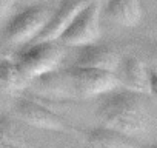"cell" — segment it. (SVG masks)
Here are the masks:
<instances>
[{"label": "cell", "mask_w": 157, "mask_h": 148, "mask_svg": "<svg viewBox=\"0 0 157 148\" xmlns=\"http://www.w3.org/2000/svg\"><path fill=\"white\" fill-rule=\"evenodd\" d=\"M14 8V0H0V20H3L10 16Z\"/></svg>", "instance_id": "9a60e30c"}, {"label": "cell", "mask_w": 157, "mask_h": 148, "mask_svg": "<svg viewBox=\"0 0 157 148\" xmlns=\"http://www.w3.org/2000/svg\"><path fill=\"white\" fill-rule=\"evenodd\" d=\"M91 0H63V3L51 13L43 29L33 42H46V40H59L63 31L69 26L72 19L82 8H85Z\"/></svg>", "instance_id": "8992f818"}, {"label": "cell", "mask_w": 157, "mask_h": 148, "mask_svg": "<svg viewBox=\"0 0 157 148\" xmlns=\"http://www.w3.org/2000/svg\"><path fill=\"white\" fill-rule=\"evenodd\" d=\"M116 76L120 82V87L148 94V68L134 56H126L120 59L116 69Z\"/></svg>", "instance_id": "9c48e42d"}, {"label": "cell", "mask_w": 157, "mask_h": 148, "mask_svg": "<svg viewBox=\"0 0 157 148\" xmlns=\"http://www.w3.org/2000/svg\"><path fill=\"white\" fill-rule=\"evenodd\" d=\"M51 17V10L43 5L29 6L14 14L5 25L3 39L10 45H28L46 25Z\"/></svg>", "instance_id": "277c9868"}, {"label": "cell", "mask_w": 157, "mask_h": 148, "mask_svg": "<svg viewBox=\"0 0 157 148\" xmlns=\"http://www.w3.org/2000/svg\"><path fill=\"white\" fill-rule=\"evenodd\" d=\"M103 16L120 26H136L142 19L140 0H106Z\"/></svg>", "instance_id": "30bf717a"}, {"label": "cell", "mask_w": 157, "mask_h": 148, "mask_svg": "<svg viewBox=\"0 0 157 148\" xmlns=\"http://www.w3.org/2000/svg\"><path fill=\"white\" fill-rule=\"evenodd\" d=\"M148 94L157 99V69H148Z\"/></svg>", "instance_id": "5bb4252c"}, {"label": "cell", "mask_w": 157, "mask_h": 148, "mask_svg": "<svg viewBox=\"0 0 157 148\" xmlns=\"http://www.w3.org/2000/svg\"><path fill=\"white\" fill-rule=\"evenodd\" d=\"M26 79L14 60L2 59L0 60V94H11L23 90L28 85Z\"/></svg>", "instance_id": "7c38bea8"}, {"label": "cell", "mask_w": 157, "mask_h": 148, "mask_svg": "<svg viewBox=\"0 0 157 148\" xmlns=\"http://www.w3.org/2000/svg\"><path fill=\"white\" fill-rule=\"evenodd\" d=\"M16 113L17 116L28 125L42 128V130H65L66 123L62 117H59L56 113L48 110L45 105L20 97L16 102Z\"/></svg>", "instance_id": "52a82bcc"}, {"label": "cell", "mask_w": 157, "mask_h": 148, "mask_svg": "<svg viewBox=\"0 0 157 148\" xmlns=\"http://www.w3.org/2000/svg\"><path fill=\"white\" fill-rule=\"evenodd\" d=\"M97 108V117L105 127L117 130L131 137L142 136L151 128L152 119L142 93L122 90L103 94Z\"/></svg>", "instance_id": "6da1fadb"}, {"label": "cell", "mask_w": 157, "mask_h": 148, "mask_svg": "<svg viewBox=\"0 0 157 148\" xmlns=\"http://www.w3.org/2000/svg\"><path fill=\"white\" fill-rule=\"evenodd\" d=\"M0 148H26L13 122L0 114Z\"/></svg>", "instance_id": "4fadbf2b"}, {"label": "cell", "mask_w": 157, "mask_h": 148, "mask_svg": "<svg viewBox=\"0 0 157 148\" xmlns=\"http://www.w3.org/2000/svg\"><path fill=\"white\" fill-rule=\"evenodd\" d=\"M65 56L63 45L59 40L31 42L16 57V65L26 79H39L57 69Z\"/></svg>", "instance_id": "7a4b0ae2"}, {"label": "cell", "mask_w": 157, "mask_h": 148, "mask_svg": "<svg viewBox=\"0 0 157 148\" xmlns=\"http://www.w3.org/2000/svg\"><path fill=\"white\" fill-rule=\"evenodd\" d=\"M151 49H152V57H154V60L157 62V45H155V46H152Z\"/></svg>", "instance_id": "2e32d148"}, {"label": "cell", "mask_w": 157, "mask_h": 148, "mask_svg": "<svg viewBox=\"0 0 157 148\" xmlns=\"http://www.w3.org/2000/svg\"><path fill=\"white\" fill-rule=\"evenodd\" d=\"M100 2H91L77 13L69 26L63 31L59 42L66 46H83L96 43L100 37Z\"/></svg>", "instance_id": "5b68a950"}, {"label": "cell", "mask_w": 157, "mask_h": 148, "mask_svg": "<svg viewBox=\"0 0 157 148\" xmlns=\"http://www.w3.org/2000/svg\"><path fill=\"white\" fill-rule=\"evenodd\" d=\"M88 145L91 148H142L134 137L105 125L90 133Z\"/></svg>", "instance_id": "8fae6325"}, {"label": "cell", "mask_w": 157, "mask_h": 148, "mask_svg": "<svg viewBox=\"0 0 157 148\" xmlns=\"http://www.w3.org/2000/svg\"><path fill=\"white\" fill-rule=\"evenodd\" d=\"M63 74L71 91H74L75 96L85 99L103 96L120 87L116 72L106 69L72 65Z\"/></svg>", "instance_id": "3957f363"}, {"label": "cell", "mask_w": 157, "mask_h": 148, "mask_svg": "<svg viewBox=\"0 0 157 148\" xmlns=\"http://www.w3.org/2000/svg\"><path fill=\"white\" fill-rule=\"evenodd\" d=\"M119 53L108 46V45H97V43H90L80 46V51L75 59V66H88V68H99V69H106L116 72L119 62H120Z\"/></svg>", "instance_id": "ba28073f"}]
</instances>
